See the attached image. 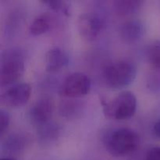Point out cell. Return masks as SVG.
Here are the masks:
<instances>
[{
  "instance_id": "cell-10",
  "label": "cell",
  "mask_w": 160,
  "mask_h": 160,
  "mask_svg": "<svg viewBox=\"0 0 160 160\" xmlns=\"http://www.w3.org/2000/svg\"><path fill=\"white\" fill-rule=\"evenodd\" d=\"M68 63V56L59 47L52 48L45 55V70L49 73H56Z\"/></svg>"
},
{
  "instance_id": "cell-11",
  "label": "cell",
  "mask_w": 160,
  "mask_h": 160,
  "mask_svg": "<svg viewBox=\"0 0 160 160\" xmlns=\"http://www.w3.org/2000/svg\"><path fill=\"white\" fill-rule=\"evenodd\" d=\"M28 142V138L24 134H12L5 139L2 145V149L6 154H18L26 148Z\"/></svg>"
},
{
  "instance_id": "cell-5",
  "label": "cell",
  "mask_w": 160,
  "mask_h": 160,
  "mask_svg": "<svg viewBox=\"0 0 160 160\" xmlns=\"http://www.w3.org/2000/svg\"><path fill=\"white\" fill-rule=\"evenodd\" d=\"M92 86L91 80L83 73H72L64 79L59 88V94L69 98L84 96L89 92Z\"/></svg>"
},
{
  "instance_id": "cell-20",
  "label": "cell",
  "mask_w": 160,
  "mask_h": 160,
  "mask_svg": "<svg viewBox=\"0 0 160 160\" xmlns=\"http://www.w3.org/2000/svg\"><path fill=\"white\" fill-rule=\"evenodd\" d=\"M153 132H154L155 135L160 139V120L155 123L154 127H153Z\"/></svg>"
},
{
  "instance_id": "cell-16",
  "label": "cell",
  "mask_w": 160,
  "mask_h": 160,
  "mask_svg": "<svg viewBox=\"0 0 160 160\" xmlns=\"http://www.w3.org/2000/svg\"><path fill=\"white\" fill-rule=\"evenodd\" d=\"M146 57L152 67L160 70V42H154L148 47Z\"/></svg>"
},
{
  "instance_id": "cell-9",
  "label": "cell",
  "mask_w": 160,
  "mask_h": 160,
  "mask_svg": "<svg viewBox=\"0 0 160 160\" xmlns=\"http://www.w3.org/2000/svg\"><path fill=\"white\" fill-rule=\"evenodd\" d=\"M145 34V26L138 20H130L124 22L120 28V35L127 43H134Z\"/></svg>"
},
{
  "instance_id": "cell-1",
  "label": "cell",
  "mask_w": 160,
  "mask_h": 160,
  "mask_svg": "<svg viewBox=\"0 0 160 160\" xmlns=\"http://www.w3.org/2000/svg\"><path fill=\"white\" fill-rule=\"evenodd\" d=\"M102 142L109 154L115 157H122L135 151L140 143V138L134 130L120 128L105 134Z\"/></svg>"
},
{
  "instance_id": "cell-3",
  "label": "cell",
  "mask_w": 160,
  "mask_h": 160,
  "mask_svg": "<svg viewBox=\"0 0 160 160\" xmlns=\"http://www.w3.org/2000/svg\"><path fill=\"white\" fill-rule=\"evenodd\" d=\"M137 75V68L132 62L120 60L109 64L103 70L102 78L108 87L120 89L130 85Z\"/></svg>"
},
{
  "instance_id": "cell-7",
  "label": "cell",
  "mask_w": 160,
  "mask_h": 160,
  "mask_svg": "<svg viewBox=\"0 0 160 160\" xmlns=\"http://www.w3.org/2000/svg\"><path fill=\"white\" fill-rule=\"evenodd\" d=\"M31 95V87L27 83H20L11 86L2 95L1 99L9 107L18 108L24 106Z\"/></svg>"
},
{
  "instance_id": "cell-4",
  "label": "cell",
  "mask_w": 160,
  "mask_h": 160,
  "mask_svg": "<svg viewBox=\"0 0 160 160\" xmlns=\"http://www.w3.org/2000/svg\"><path fill=\"white\" fill-rule=\"evenodd\" d=\"M137 109V98L129 91H125L109 102L103 104L105 117L111 120H123L134 115Z\"/></svg>"
},
{
  "instance_id": "cell-15",
  "label": "cell",
  "mask_w": 160,
  "mask_h": 160,
  "mask_svg": "<svg viewBox=\"0 0 160 160\" xmlns=\"http://www.w3.org/2000/svg\"><path fill=\"white\" fill-rule=\"evenodd\" d=\"M51 27V19L47 14H40L31 22L29 31L32 35L39 36L46 33Z\"/></svg>"
},
{
  "instance_id": "cell-21",
  "label": "cell",
  "mask_w": 160,
  "mask_h": 160,
  "mask_svg": "<svg viewBox=\"0 0 160 160\" xmlns=\"http://www.w3.org/2000/svg\"><path fill=\"white\" fill-rule=\"evenodd\" d=\"M0 160H16V159H13L12 157H5V158H2Z\"/></svg>"
},
{
  "instance_id": "cell-2",
  "label": "cell",
  "mask_w": 160,
  "mask_h": 160,
  "mask_svg": "<svg viewBox=\"0 0 160 160\" xmlns=\"http://www.w3.org/2000/svg\"><path fill=\"white\" fill-rule=\"evenodd\" d=\"M24 71V56L19 48L3 51L0 58V84L7 86L18 81Z\"/></svg>"
},
{
  "instance_id": "cell-14",
  "label": "cell",
  "mask_w": 160,
  "mask_h": 160,
  "mask_svg": "<svg viewBox=\"0 0 160 160\" xmlns=\"http://www.w3.org/2000/svg\"><path fill=\"white\" fill-rule=\"evenodd\" d=\"M83 108L84 106L80 102L68 100L61 103L59 108V112L61 117L67 119H74L82 112Z\"/></svg>"
},
{
  "instance_id": "cell-19",
  "label": "cell",
  "mask_w": 160,
  "mask_h": 160,
  "mask_svg": "<svg viewBox=\"0 0 160 160\" xmlns=\"http://www.w3.org/2000/svg\"><path fill=\"white\" fill-rule=\"evenodd\" d=\"M145 160H160V147L151 148L145 156Z\"/></svg>"
},
{
  "instance_id": "cell-17",
  "label": "cell",
  "mask_w": 160,
  "mask_h": 160,
  "mask_svg": "<svg viewBox=\"0 0 160 160\" xmlns=\"http://www.w3.org/2000/svg\"><path fill=\"white\" fill-rule=\"evenodd\" d=\"M42 2L53 10L61 11L65 15H70V7L66 2L59 1V0H48V1H44Z\"/></svg>"
},
{
  "instance_id": "cell-8",
  "label": "cell",
  "mask_w": 160,
  "mask_h": 160,
  "mask_svg": "<svg viewBox=\"0 0 160 160\" xmlns=\"http://www.w3.org/2000/svg\"><path fill=\"white\" fill-rule=\"evenodd\" d=\"M52 112V101L48 97H44L38 100L30 109V121L36 128H38L51 121Z\"/></svg>"
},
{
  "instance_id": "cell-12",
  "label": "cell",
  "mask_w": 160,
  "mask_h": 160,
  "mask_svg": "<svg viewBox=\"0 0 160 160\" xmlns=\"http://www.w3.org/2000/svg\"><path fill=\"white\" fill-rule=\"evenodd\" d=\"M60 133L61 129L59 124L52 121L37 128L39 142L44 145H49L56 142L59 138Z\"/></svg>"
},
{
  "instance_id": "cell-6",
  "label": "cell",
  "mask_w": 160,
  "mask_h": 160,
  "mask_svg": "<svg viewBox=\"0 0 160 160\" xmlns=\"http://www.w3.org/2000/svg\"><path fill=\"white\" fill-rule=\"evenodd\" d=\"M104 20L95 12H85L78 17V30L81 37L92 42L98 37L104 28Z\"/></svg>"
},
{
  "instance_id": "cell-18",
  "label": "cell",
  "mask_w": 160,
  "mask_h": 160,
  "mask_svg": "<svg viewBox=\"0 0 160 160\" xmlns=\"http://www.w3.org/2000/svg\"><path fill=\"white\" fill-rule=\"evenodd\" d=\"M9 121H10V117L8 112L3 109H1L0 110V136L1 138H2L8 131Z\"/></svg>"
},
{
  "instance_id": "cell-13",
  "label": "cell",
  "mask_w": 160,
  "mask_h": 160,
  "mask_svg": "<svg viewBox=\"0 0 160 160\" xmlns=\"http://www.w3.org/2000/svg\"><path fill=\"white\" fill-rule=\"evenodd\" d=\"M142 4L143 2L139 0H117L113 2V8L118 16L128 17L137 13Z\"/></svg>"
}]
</instances>
